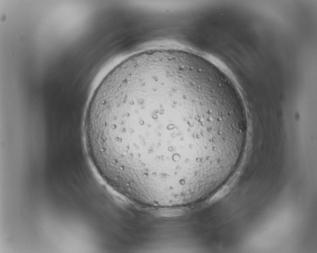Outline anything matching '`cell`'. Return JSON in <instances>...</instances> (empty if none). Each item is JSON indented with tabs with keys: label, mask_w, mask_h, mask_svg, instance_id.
<instances>
[{
	"label": "cell",
	"mask_w": 317,
	"mask_h": 253,
	"mask_svg": "<svg viewBox=\"0 0 317 253\" xmlns=\"http://www.w3.org/2000/svg\"><path fill=\"white\" fill-rule=\"evenodd\" d=\"M89 159L126 199L153 208L197 202L239 132L217 79L197 59L165 50L126 58L103 77L83 122Z\"/></svg>",
	"instance_id": "1"
}]
</instances>
